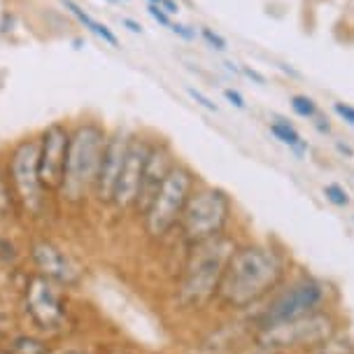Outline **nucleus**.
<instances>
[{
	"label": "nucleus",
	"instance_id": "3",
	"mask_svg": "<svg viewBox=\"0 0 354 354\" xmlns=\"http://www.w3.org/2000/svg\"><path fill=\"white\" fill-rule=\"evenodd\" d=\"M15 310L19 324L59 340L61 345L84 338V310L80 308L77 294L66 292L30 270L15 289Z\"/></svg>",
	"mask_w": 354,
	"mask_h": 354
},
{
	"label": "nucleus",
	"instance_id": "23",
	"mask_svg": "<svg viewBox=\"0 0 354 354\" xmlns=\"http://www.w3.org/2000/svg\"><path fill=\"white\" fill-rule=\"evenodd\" d=\"M322 194H324V198L333 207H350V203H352L350 192H347L340 182H328V185H324V189H322Z\"/></svg>",
	"mask_w": 354,
	"mask_h": 354
},
{
	"label": "nucleus",
	"instance_id": "11",
	"mask_svg": "<svg viewBox=\"0 0 354 354\" xmlns=\"http://www.w3.org/2000/svg\"><path fill=\"white\" fill-rule=\"evenodd\" d=\"M151 138H154V131L147 129H136L133 131L131 145H129V154H126L122 175H119L115 196H112V203L107 207L105 217L112 221V224H124V221H131L133 214V205H136L138 192H140V180H142V168L145 161H147V151L151 145Z\"/></svg>",
	"mask_w": 354,
	"mask_h": 354
},
{
	"label": "nucleus",
	"instance_id": "12",
	"mask_svg": "<svg viewBox=\"0 0 354 354\" xmlns=\"http://www.w3.org/2000/svg\"><path fill=\"white\" fill-rule=\"evenodd\" d=\"M71 119H54L37 129V168L44 192L59 201V192L66 177L68 147H71Z\"/></svg>",
	"mask_w": 354,
	"mask_h": 354
},
{
	"label": "nucleus",
	"instance_id": "32",
	"mask_svg": "<svg viewBox=\"0 0 354 354\" xmlns=\"http://www.w3.org/2000/svg\"><path fill=\"white\" fill-rule=\"evenodd\" d=\"M240 75H243V77H248V80H252L259 86L266 84V75L259 73L257 68H252V66H240Z\"/></svg>",
	"mask_w": 354,
	"mask_h": 354
},
{
	"label": "nucleus",
	"instance_id": "4",
	"mask_svg": "<svg viewBox=\"0 0 354 354\" xmlns=\"http://www.w3.org/2000/svg\"><path fill=\"white\" fill-rule=\"evenodd\" d=\"M71 147H68L66 177L59 192L63 217H82L91 212V198L103 159V149L110 136V126L98 115H80L71 119Z\"/></svg>",
	"mask_w": 354,
	"mask_h": 354
},
{
	"label": "nucleus",
	"instance_id": "31",
	"mask_svg": "<svg viewBox=\"0 0 354 354\" xmlns=\"http://www.w3.org/2000/svg\"><path fill=\"white\" fill-rule=\"evenodd\" d=\"M226 354H280V352H273V350H266L261 345H254V343H245L236 347V350L226 352Z\"/></svg>",
	"mask_w": 354,
	"mask_h": 354
},
{
	"label": "nucleus",
	"instance_id": "22",
	"mask_svg": "<svg viewBox=\"0 0 354 354\" xmlns=\"http://www.w3.org/2000/svg\"><path fill=\"white\" fill-rule=\"evenodd\" d=\"M289 105H292L294 115L306 119V122H313L315 117L322 115L317 100H315L313 96H308V93H294V96L289 98Z\"/></svg>",
	"mask_w": 354,
	"mask_h": 354
},
{
	"label": "nucleus",
	"instance_id": "36",
	"mask_svg": "<svg viewBox=\"0 0 354 354\" xmlns=\"http://www.w3.org/2000/svg\"><path fill=\"white\" fill-rule=\"evenodd\" d=\"M333 147H336L338 154L345 156V159H352V156H354V149L347 142H343V140H333Z\"/></svg>",
	"mask_w": 354,
	"mask_h": 354
},
{
	"label": "nucleus",
	"instance_id": "14",
	"mask_svg": "<svg viewBox=\"0 0 354 354\" xmlns=\"http://www.w3.org/2000/svg\"><path fill=\"white\" fill-rule=\"evenodd\" d=\"M180 156H177L175 145L168 140L166 136H159L154 133L147 151V161H145L142 168V180H140V192H138L136 205H133V214H131V224H138L142 219V214L147 212V207L154 201L156 192L161 189V185L166 182V177L170 175V170L177 166Z\"/></svg>",
	"mask_w": 354,
	"mask_h": 354
},
{
	"label": "nucleus",
	"instance_id": "21",
	"mask_svg": "<svg viewBox=\"0 0 354 354\" xmlns=\"http://www.w3.org/2000/svg\"><path fill=\"white\" fill-rule=\"evenodd\" d=\"M98 354H147L140 345L131 343L124 338H98L91 340Z\"/></svg>",
	"mask_w": 354,
	"mask_h": 354
},
{
	"label": "nucleus",
	"instance_id": "27",
	"mask_svg": "<svg viewBox=\"0 0 354 354\" xmlns=\"http://www.w3.org/2000/svg\"><path fill=\"white\" fill-rule=\"evenodd\" d=\"M145 10H147V15L154 19L159 26H163V28H168L170 30V26H173V21H175V17H170L166 10L163 8H159V5H151V3H147L145 5Z\"/></svg>",
	"mask_w": 354,
	"mask_h": 354
},
{
	"label": "nucleus",
	"instance_id": "17",
	"mask_svg": "<svg viewBox=\"0 0 354 354\" xmlns=\"http://www.w3.org/2000/svg\"><path fill=\"white\" fill-rule=\"evenodd\" d=\"M61 8L71 15L75 21L80 24V26H84L88 33H93L98 37V40H103L105 44H110V47H115V49H119L122 47V42H119V37H117V33L112 30L107 24H103V21H98L96 17L93 15H88V12L82 8V5L77 3V0H61Z\"/></svg>",
	"mask_w": 354,
	"mask_h": 354
},
{
	"label": "nucleus",
	"instance_id": "35",
	"mask_svg": "<svg viewBox=\"0 0 354 354\" xmlns=\"http://www.w3.org/2000/svg\"><path fill=\"white\" fill-rule=\"evenodd\" d=\"M159 8L166 10L170 17H177V15H180V12H182V8H180V3H177V0H161Z\"/></svg>",
	"mask_w": 354,
	"mask_h": 354
},
{
	"label": "nucleus",
	"instance_id": "39",
	"mask_svg": "<svg viewBox=\"0 0 354 354\" xmlns=\"http://www.w3.org/2000/svg\"><path fill=\"white\" fill-rule=\"evenodd\" d=\"M105 3H112V5H117V0H105Z\"/></svg>",
	"mask_w": 354,
	"mask_h": 354
},
{
	"label": "nucleus",
	"instance_id": "37",
	"mask_svg": "<svg viewBox=\"0 0 354 354\" xmlns=\"http://www.w3.org/2000/svg\"><path fill=\"white\" fill-rule=\"evenodd\" d=\"M145 3H151V5H161V0H145Z\"/></svg>",
	"mask_w": 354,
	"mask_h": 354
},
{
	"label": "nucleus",
	"instance_id": "6",
	"mask_svg": "<svg viewBox=\"0 0 354 354\" xmlns=\"http://www.w3.org/2000/svg\"><path fill=\"white\" fill-rule=\"evenodd\" d=\"M5 166L10 182L15 187L17 201L21 205L26 231L54 229L56 221L63 219L59 201L44 192L37 168V133H24L12 142L3 145Z\"/></svg>",
	"mask_w": 354,
	"mask_h": 354
},
{
	"label": "nucleus",
	"instance_id": "30",
	"mask_svg": "<svg viewBox=\"0 0 354 354\" xmlns=\"http://www.w3.org/2000/svg\"><path fill=\"white\" fill-rule=\"evenodd\" d=\"M224 98H226V103H231L236 110H248V103H245V98H243V93L238 91V88H231V86H226L224 91Z\"/></svg>",
	"mask_w": 354,
	"mask_h": 354
},
{
	"label": "nucleus",
	"instance_id": "5",
	"mask_svg": "<svg viewBox=\"0 0 354 354\" xmlns=\"http://www.w3.org/2000/svg\"><path fill=\"white\" fill-rule=\"evenodd\" d=\"M336 306H340L336 284L328 282L326 277L310 273L306 268H294L287 282L275 294H270L257 310L245 315L243 322L250 333L252 328L284 324V322L308 317V315Z\"/></svg>",
	"mask_w": 354,
	"mask_h": 354
},
{
	"label": "nucleus",
	"instance_id": "33",
	"mask_svg": "<svg viewBox=\"0 0 354 354\" xmlns=\"http://www.w3.org/2000/svg\"><path fill=\"white\" fill-rule=\"evenodd\" d=\"M122 26H126L131 30L133 35H142L145 33V26L140 21H136V19H131V17H122Z\"/></svg>",
	"mask_w": 354,
	"mask_h": 354
},
{
	"label": "nucleus",
	"instance_id": "40",
	"mask_svg": "<svg viewBox=\"0 0 354 354\" xmlns=\"http://www.w3.org/2000/svg\"><path fill=\"white\" fill-rule=\"evenodd\" d=\"M117 3H131V0H117Z\"/></svg>",
	"mask_w": 354,
	"mask_h": 354
},
{
	"label": "nucleus",
	"instance_id": "1",
	"mask_svg": "<svg viewBox=\"0 0 354 354\" xmlns=\"http://www.w3.org/2000/svg\"><path fill=\"white\" fill-rule=\"evenodd\" d=\"M294 259L277 238H240L221 275L214 315L245 317L294 273Z\"/></svg>",
	"mask_w": 354,
	"mask_h": 354
},
{
	"label": "nucleus",
	"instance_id": "8",
	"mask_svg": "<svg viewBox=\"0 0 354 354\" xmlns=\"http://www.w3.org/2000/svg\"><path fill=\"white\" fill-rule=\"evenodd\" d=\"M238 207L233 196L224 187L212 182H201L189 201L182 221L177 226L173 245L180 248V254L189 248L214 240L224 233L236 231Z\"/></svg>",
	"mask_w": 354,
	"mask_h": 354
},
{
	"label": "nucleus",
	"instance_id": "13",
	"mask_svg": "<svg viewBox=\"0 0 354 354\" xmlns=\"http://www.w3.org/2000/svg\"><path fill=\"white\" fill-rule=\"evenodd\" d=\"M131 126L117 124L110 126V136H107L105 149H103V159H100L98 177H96V187H93V198H91V212L105 214L107 207L112 203V196H115L119 175H122L126 154H129V145L133 138Z\"/></svg>",
	"mask_w": 354,
	"mask_h": 354
},
{
	"label": "nucleus",
	"instance_id": "38",
	"mask_svg": "<svg viewBox=\"0 0 354 354\" xmlns=\"http://www.w3.org/2000/svg\"><path fill=\"white\" fill-rule=\"evenodd\" d=\"M0 354H8V352H5V347H3V345H0Z\"/></svg>",
	"mask_w": 354,
	"mask_h": 354
},
{
	"label": "nucleus",
	"instance_id": "2",
	"mask_svg": "<svg viewBox=\"0 0 354 354\" xmlns=\"http://www.w3.org/2000/svg\"><path fill=\"white\" fill-rule=\"evenodd\" d=\"M240 238L243 236L238 231H231L182 252L168 289L170 310L177 317H212L214 306H217L221 275H224V268Z\"/></svg>",
	"mask_w": 354,
	"mask_h": 354
},
{
	"label": "nucleus",
	"instance_id": "19",
	"mask_svg": "<svg viewBox=\"0 0 354 354\" xmlns=\"http://www.w3.org/2000/svg\"><path fill=\"white\" fill-rule=\"evenodd\" d=\"M268 131H270V136H273L277 142L284 145V147H289V151H294L296 156H306L308 154V149H310L308 142L303 140V136L296 131V126L289 122V119L275 115L273 122L268 124Z\"/></svg>",
	"mask_w": 354,
	"mask_h": 354
},
{
	"label": "nucleus",
	"instance_id": "34",
	"mask_svg": "<svg viewBox=\"0 0 354 354\" xmlns=\"http://www.w3.org/2000/svg\"><path fill=\"white\" fill-rule=\"evenodd\" d=\"M310 124H313L315 129H317V131L322 133V136H328V133H331V124H328V119H326V117H322V115H319V117H315Z\"/></svg>",
	"mask_w": 354,
	"mask_h": 354
},
{
	"label": "nucleus",
	"instance_id": "29",
	"mask_svg": "<svg viewBox=\"0 0 354 354\" xmlns=\"http://www.w3.org/2000/svg\"><path fill=\"white\" fill-rule=\"evenodd\" d=\"M170 33L173 35H177L180 40H185V42H194L196 40V28H192V26H187V24H182V21H173V26H170Z\"/></svg>",
	"mask_w": 354,
	"mask_h": 354
},
{
	"label": "nucleus",
	"instance_id": "20",
	"mask_svg": "<svg viewBox=\"0 0 354 354\" xmlns=\"http://www.w3.org/2000/svg\"><path fill=\"white\" fill-rule=\"evenodd\" d=\"M306 354H354V338L347 328H340L338 333H333L331 338H326L324 343Z\"/></svg>",
	"mask_w": 354,
	"mask_h": 354
},
{
	"label": "nucleus",
	"instance_id": "26",
	"mask_svg": "<svg viewBox=\"0 0 354 354\" xmlns=\"http://www.w3.org/2000/svg\"><path fill=\"white\" fill-rule=\"evenodd\" d=\"M187 96L194 100L196 105H201L203 110H207V112H219V105L214 103V100L210 98V96H205L201 88H196V86H187Z\"/></svg>",
	"mask_w": 354,
	"mask_h": 354
},
{
	"label": "nucleus",
	"instance_id": "28",
	"mask_svg": "<svg viewBox=\"0 0 354 354\" xmlns=\"http://www.w3.org/2000/svg\"><path fill=\"white\" fill-rule=\"evenodd\" d=\"M331 110H333V115L340 119V122H345L347 126H354V105L343 103V100H333Z\"/></svg>",
	"mask_w": 354,
	"mask_h": 354
},
{
	"label": "nucleus",
	"instance_id": "10",
	"mask_svg": "<svg viewBox=\"0 0 354 354\" xmlns=\"http://www.w3.org/2000/svg\"><path fill=\"white\" fill-rule=\"evenodd\" d=\"M345 328V317L340 306L319 310L308 317L284 322V324L261 326L250 331V343L280 354H306L324 343L333 333Z\"/></svg>",
	"mask_w": 354,
	"mask_h": 354
},
{
	"label": "nucleus",
	"instance_id": "7",
	"mask_svg": "<svg viewBox=\"0 0 354 354\" xmlns=\"http://www.w3.org/2000/svg\"><path fill=\"white\" fill-rule=\"evenodd\" d=\"M201 182H203V177L198 175V170L182 159L177 161V166L170 170L166 182L156 192L147 212L136 224L149 248H163V245L173 243L182 214H185L189 201H192Z\"/></svg>",
	"mask_w": 354,
	"mask_h": 354
},
{
	"label": "nucleus",
	"instance_id": "15",
	"mask_svg": "<svg viewBox=\"0 0 354 354\" xmlns=\"http://www.w3.org/2000/svg\"><path fill=\"white\" fill-rule=\"evenodd\" d=\"M0 226H3L5 231L26 233V221H24L21 205H19V201H17L15 187H12V182H10L3 147H0Z\"/></svg>",
	"mask_w": 354,
	"mask_h": 354
},
{
	"label": "nucleus",
	"instance_id": "16",
	"mask_svg": "<svg viewBox=\"0 0 354 354\" xmlns=\"http://www.w3.org/2000/svg\"><path fill=\"white\" fill-rule=\"evenodd\" d=\"M8 354H56L61 343L44 333H37L33 328L19 326L0 343Z\"/></svg>",
	"mask_w": 354,
	"mask_h": 354
},
{
	"label": "nucleus",
	"instance_id": "25",
	"mask_svg": "<svg viewBox=\"0 0 354 354\" xmlns=\"http://www.w3.org/2000/svg\"><path fill=\"white\" fill-rule=\"evenodd\" d=\"M56 354H98L96 347L88 338H75V340H68L59 347Z\"/></svg>",
	"mask_w": 354,
	"mask_h": 354
},
{
	"label": "nucleus",
	"instance_id": "18",
	"mask_svg": "<svg viewBox=\"0 0 354 354\" xmlns=\"http://www.w3.org/2000/svg\"><path fill=\"white\" fill-rule=\"evenodd\" d=\"M0 268L5 273L26 268V257H24V233L17 231H0Z\"/></svg>",
	"mask_w": 354,
	"mask_h": 354
},
{
	"label": "nucleus",
	"instance_id": "9",
	"mask_svg": "<svg viewBox=\"0 0 354 354\" xmlns=\"http://www.w3.org/2000/svg\"><path fill=\"white\" fill-rule=\"evenodd\" d=\"M24 257L30 273L59 284L66 292L80 294L88 280L84 259L68 248L52 229L24 233Z\"/></svg>",
	"mask_w": 354,
	"mask_h": 354
},
{
	"label": "nucleus",
	"instance_id": "24",
	"mask_svg": "<svg viewBox=\"0 0 354 354\" xmlns=\"http://www.w3.org/2000/svg\"><path fill=\"white\" fill-rule=\"evenodd\" d=\"M198 35H201V40H203L207 47L214 49V52H219V54H224L226 49H229V42H226V37L224 35H219L217 30L210 28V26H201L198 28Z\"/></svg>",
	"mask_w": 354,
	"mask_h": 354
}]
</instances>
